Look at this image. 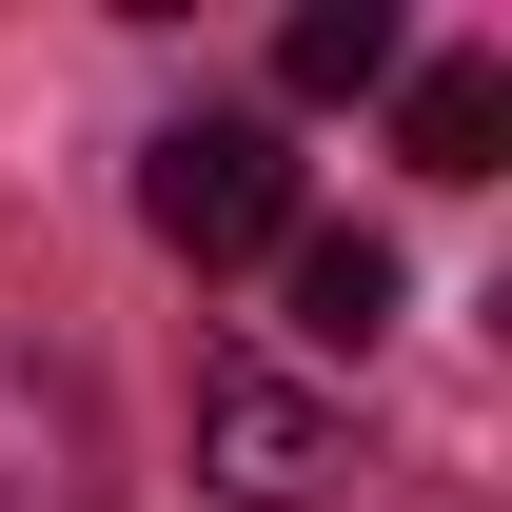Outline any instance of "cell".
Here are the masks:
<instances>
[{"label": "cell", "instance_id": "1", "mask_svg": "<svg viewBox=\"0 0 512 512\" xmlns=\"http://www.w3.org/2000/svg\"><path fill=\"white\" fill-rule=\"evenodd\" d=\"M138 217L217 276V256H296V158H276V119H178L158 158H138Z\"/></svg>", "mask_w": 512, "mask_h": 512}, {"label": "cell", "instance_id": "2", "mask_svg": "<svg viewBox=\"0 0 512 512\" xmlns=\"http://www.w3.org/2000/svg\"><path fill=\"white\" fill-rule=\"evenodd\" d=\"M197 473H217V512H316L335 473H355V434H335L276 355H217V375H197Z\"/></svg>", "mask_w": 512, "mask_h": 512}, {"label": "cell", "instance_id": "3", "mask_svg": "<svg viewBox=\"0 0 512 512\" xmlns=\"http://www.w3.org/2000/svg\"><path fill=\"white\" fill-rule=\"evenodd\" d=\"M0 512H99V414H79V375H0Z\"/></svg>", "mask_w": 512, "mask_h": 512}, {"label": "cell", "instance_id": "4", "mask_svg": "<svg viewBox=\"0 0 512 512\" xmlns=\"http://www.w3.org/2000/svg\"><path fill=\"white\" fill-rule=\"evenodd\" d=\"M394 138H414V178H493V138H512V79H493V60H434L414 99H394Z\"/></svg>", "mask_w": 512, "mask_h": 512}, {"label": "cell", "instance_id": "5", "mask_svg": "<svg viewBox=\"0 0 512 512\" xmlns=\"http://www.w3.org/2000/svg\"><path fill=\"white\" fill-rule=\"evenodd\" d=\"M296 335L375 355V335H394V237H296Z\"/></svg>", "mask_w": 512, "mask_h": 512}, {"label": "cell", "instance_id": "6", "mask_svg": "<svg viewBox=\"0 0 512 512\" xmlns=\"http://www.w3.org/2000/svg\"><path fill=\"white\" fill-rule=\"evenodd\" d=\"M276 79H296V99H375L394 79V0H316V20L276 40Z\"/></svg>", "mask_w": 512, "mask_h": 512}]
</instances>
